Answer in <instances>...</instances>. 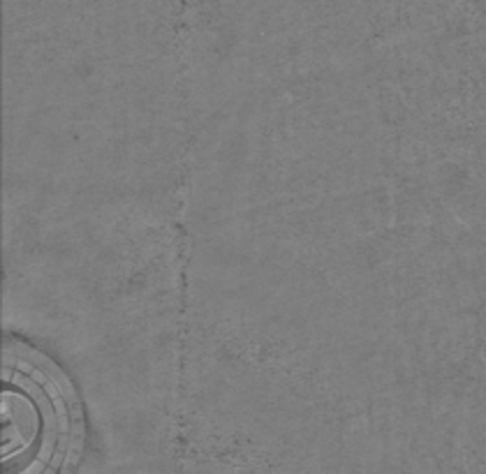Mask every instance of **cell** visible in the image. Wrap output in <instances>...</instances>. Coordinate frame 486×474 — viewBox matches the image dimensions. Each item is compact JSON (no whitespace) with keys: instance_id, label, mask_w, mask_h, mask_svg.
<instances>
[{"instance_id":"1","label":"cell","mask_w":486,"mask_h":474,"mask_svg":"<svg viewBox=\"0 0 486 474\" xmlns=\"http://www.w3.org/2000/svg\"><path fill=\"white\" fill-rule=\"evenodd\" d=\"M79 400L65 370L28 340L7 336L3 361V465L56 474L74 442Z\"/></svg>"}]
</instances>
